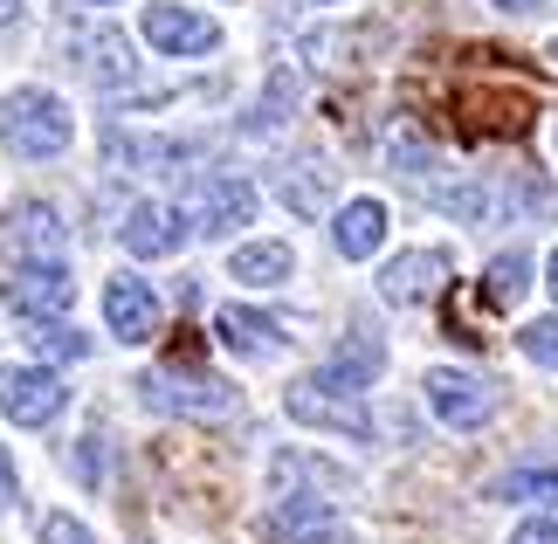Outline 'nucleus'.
Wrapping results in <instances>:
<instances>
[{"instance_id":"33","label":"nucleus","mask_w":558,"mask_h":544,"mask_svg":"<svg viewBox=\"0 0 558 544\" xmlns=\"http://www.w3.org/2000/svg\"><path fill=\"white\" fill-rule=\"evenodd\" d=\"M21 14V0H0V28H8V21Z\"/></svg>"},{"instance_id":"19","label":"nucleus","mask_w":558,"mask_h":544,"mask_svg":"<svg viewBox=\"0 0 558 544\" xmlns=\"http://www.w3.org/2000/svg\"><path fill=\"white\" fill-rule=\"evenodd\" d=\"M290 269H296L290 242H255V249H234V263H228V276H234V282H283Z\"/></svg>"},{"instance_id":"2","label":"nucleus","mask_w":558,"mask_h":544,"mask_svg":"<svg viewBox=\"0 0 558 544\" xmlns=\"http://www.w3.org/2000/svg\"><path fill=\"white\" fill-rule=\"evenodd\" d=\"M290 421L325 427V434H345V442H373V413H366V400L345 394V386H325L317 373L290 386Z\"/></svg>"},{"instance_id":"18","label":"nucleus","mask_w":558,"mask_h":544,"mask_svg":"<svg viewBox=\"0 0 558 544\" xmlns=\"http://www.w3.org/2000/svg\"><path fill=\"white\" fill-rule=\"evenodd\" d=\"M296 483L345 489L352 475H345V469H325V462H311V455H296V448H276V455H269V489H276V496H296Z\"/></svg>"},{"instance_id":"14","label":"nucleus","mask_w":558,"mask_h":544,"mask_svg":"<svg viewBox=\"0 0 558 544\" xmlns=\"http://www.w3.org/2000/svg\"><path fill=\"white\" fill-rule=\"evenodd\" d=\"M379 373H386V344L366 338V331H352L325 365H317V379H325V386H345V394H366Z\"/></svg>"},{"instance_id":"3","label":"nucleus","mask_w":558,"mask_h":544,"mask_svg":"<svg viewBox=\"0 0 558 544\" xmlns=\"http://www.w3.org/2000/svg\"><path fill=\"white\" fill-rule=\"evenodd\" d=\"M138 394H145V407L186 413V421H228V413H234V386L214 379V373L207 379L201 373H145Z\"/></svg>"},{"instance_id":"5","label":"nucleus","mask_w":558,"mask_h":544,"mask_svg":"<svg viewBox=\"0 0 558 544\" xmlns=\"http://www.w3.org/2000/svg\"><path fill=\"white\" fill-rule=\"evenodd\" d=\"M62 407H70V386L56 373H41V365H0V413L14 427H49V421H62Z\"/></svg>"},{"instance_id":"7","label":"nucleus","mask_w":558,"mask_h":544,"mask_svg":"<svg viewBox=\"0 0 558 544\" xmlns=\"http://www.w3.org/2000/svg\"><path fill=\"white\" fill-rule=\"evenodd\" d=\"M56 249H62V214L49 201H21L8 221H0V255L8 263H56Z\"/></svg>"},{"instance_id":"28","label":"nucleus","mask_w":558,"mask_h":544,"mask_svg":"<svg viewBox=\"0 0 558 544\" xmlns=\"http://www.w3.org/2000/svg\"><path fill=\"white\" fill-rule=\"evenodd\" d=\"M70 469L83 475V483H104V434H83L76 455H70Z\"/></svg>"},{"instance_id":"1","label":"nucleus","mask_w":558,"mask_h":544,"mask_svg":"<svg viewBox=\"0 0 558 544\" xmlns=\"http://www.w3.org/2000/svg\"><path fill=\"white\" fill-rule=\"evenodd\" d=\"M70 138H76V118H70V104L56 90L28 83V90L0 97V145H8L14 159H62Z\"/></svg>"},{"instance_id":"30","label":"nucleus","mask_w":558,"mask_h":544,"mask_svg":"<svg viewBox=\"0 0 558 544\" xmlns=\"http://www.w3.org/2000/svg\"><path fill=\"white\" fill-rule=\"evenodd\" d=\"M14 504V462H8V448H0V510Z\"/></svg>"},{"instance_id":"34","label":"nucleus","mask_w":558,"mask_h":544,"mask_svg":"<svg viewBox=\"0 0 558 544\" xmlns=\"http://www.w3.org/2000/svg\"><path fill=\"white\" fill-rule=\"evenodd\" d=\"M551 62H558V41H551Z\"/></svg>"},{"instance_id":"8","label":"nucleus","mask_w":558,"mask_h":544,"mask_svg":"<svg viewBox=\"0 0 558 544\" xmlns=\"http://www.w3.org/2000/svg\"><path fill=\"white\" fill-rule=\"evenodd\" d=\"M269 537L276 544H352V524L325 510L317 496H276L269 504Z\"/></svg>"},{"instance_id":"20","label":"nucleus","mask_w":558,"mask_h":544,"mask_svg":"<svg viewBox=\"0 0 558 544\" xmlns=\"http://www.w3.org/2000/svg\"><path fill=\"white\" fill-rule=\"evenodd\" d=\"M104 152L111 159H124V166H180V159H193V145L186 138H104Z\"/></svg>"},{"instance_id":"27","label":"nucleus","mask_w":558,"mask_h":544,"mask_svg":"<svg viewBox=\"0 0 558 544\" xmlns=\"http://www.w3.org/2000/svg\"><path fill=\"white\" fill-rule=\"evenodd\" d=\"M524 352L538 359V365H551V373H558V317H538V324H524Z\"/></svg>"},{"instance_id":"10","label":"nucleus","mask_w":558,"mask_h":544,"mask_svg":"<svg viewBox=\"0 0 558 544\" xmlns=\"http://www.w3.org/2000/svg\"><path fill=\"white\" fill-rule=\"evenodd\" d=\"M8 303L28 324H56L76 303V282H70V269H62V263H28V269L8 282Z\"/></svg>"},{"instance_id":"31","label":"nucleus","mask_w":558,"mask_h":544,"mask_svg":"<svg viewBox=\"0 0 558 544\" xmlns=\"http://www.w3.org/2000/svg\"><path fill=\"white\" fill-rule=\"evenodd\" d=\"M497 8H510V14H538L545 0H497Z\"/></svg>"},{"instance_id":"25","label":"nucleus","mask_w":558,"mask_h":544,"mask_svg":"<svg viewBox=\"0 0 558 544\" xmlns=\"http://www.w3.org/2000/svg\"><path fill=\"white\" fill-rule=\"evenodd\" d=\"M283 201L296 214H317V207L331 201V172H290V180H283Z\"/></svg>"},{"instance_id":"15","label":"nucleus","mask_w":558,"mask_h":544,"mask_svg":"<svg viewBox=\"0 0 558 544\" xmlns=\"http://www.w3.org/2000/svg\"><path fill=\"white\" fill-rule=\"evenodd\" d=\"M379 242H386V207L373 201V193H366V201H345V207H338V221H331V249L345 255V263H366Z\"/></svg>"},{"instance_id":"11","label":"nucleus","mask_w":558,"mask_h":544,"mask_svg":"<svg viewBox=\"0 0 558 544\" xmlns=\"http://www.w3.org/2000/svg\"><path fill=\"white\" fill-rule=\"evenodd\" d=\"M145 41H153L159 56H207V49H221V28H214L207 14L173 8V0H153V8H145Z\"/></svg>"},{"instance_id":"13","label":"nucleus","mask_w":558,"mask_h":544,"mask_svg":"<svg viewBox=\"0 0 558 544\" xmlns=\"http://www.w3.org/2000/svg\"><path fill=\"white\" fill-rule=\"evenodd\" d=\"M448 282V249H414V255H393L379 269V297L386 303H421Z\"/></svg>"},{"instance_id":"24","label":"nucleus","mask_w":558,"mask_h":544,"mask_svg":"<svg viewBox=\"0 0 558 544\" xmlns=\"http://www.w3.org/2000/svg\"><path fill=\"white\" fill-rule=\"evenodd\" d=\"M28 344H35V352H49V359H83V352H90V338H83V331H70V324H28Z\"/></svg>"},{"instance_id":"6","label":"nucleus","mask_w":558,"mask_h":544,"mask_svg":"<svg viewBox=\"0 0 558 544\" xmlns=\"http://www.w3.org/2000/svg\"><path fill=\"white\" fill-rule=\"evenodd\" d=\"M186 234H193L186 207H173V201H138L132 214H124L118 242L132 249V255H145V263H166V255H180V249H186Z\"/></svg>"},{"instance_id":"17","label":"nucleus","mask_w":558,"mask_h":544,"mask_svg":"<svg viewBox=\"0 0 558 544\" xmlns=\"http://www.w3.org/2000/svg\"><path fill=\"white\" fill-rule=\"evenodd\" d=\"M214 338H221L228 344V352H276V338H283V331H276V324L269 317H255V311H242V303H228V311H214Z\"/></svg>"},{"instance_id":"26","label":"nucleus","mask_w":558,"mask_h":544,"mask_svg":"<svg viewBox=\"0 0 558 544\" xmlns=\"http://www.w3.org/2000/svg\"><path fill=\"white\" fill-rule=\"evenodd\" d=\"M35 537H41V544H97V537L83 531V524H76L70 510H41V524H35Z\"/></svg>"},{"instance_id":"9","label":"nucleus","mask_w":558,"mask_h":544,"mask_svg":"<svg viewBox=\"0 0 558 544\" xmlns=\"http://www.w3.org/2000/svg\"><path fill=\"white\" fill-rule=\"evenodd\" d=\"M421 394H427V407H435L448 427H483L489 413H497L489 386H483L476 373H456V365H435V373L421 379Z\"/></svg>"},{"instance_id":"35","label":"nucleus","mask_w":558,"mask_h":544,"mask_svg":"<svg viewBox=\"0 0 558 544\" xmlns=\"http://www.w3.org/2000/svg\"><path fill=\"white\" fill-rule=\"evenodd\" d=\"M97 8H111V0H97Z\"/></svg>"},{"instance_id":"32","label":"nucleus","mask_w":558,"mask_h":544,"mask_svg":"<svg viewBox=\"0 0 558 544\" xmlns=\"http://www.w3.org/2000/svg\"><path fill=\"white\" fill-rule=\"evenodd\" d=\"M545 290L558 297V249H551V269H545Z\"/></svg>"},{"instance_id":"23","label":"nucleus","mask_w":558,"mask_h":544,"mask_svg":"<svg viewBox=\"0 0 558 544\" xmlns=\"http://www.w3.org/2000/svg\"><path fill=\"white\" fill-rule=\"evenodd\" d=\"M524 276H531V263H524V255H497V263L483 269V297L497 303V311H510V303L524 297Z\"/></svg>"},{"instance_id":"22","label":"nucleus","mask_w":558,"mask_h":544,"mask_svg":"<svg viewBox=\"0 0 558 544\" xmlns=\"http://www.w3.org/2000/svg\"><path fill=\"white\" fill-rule=\"evenodd\" d=\"M290 111H296V76H290V70H276V76H269V97L255 104V118H248V132H255V138L283 132V118H290Z\"/></svg>"},{"instance_id":"29","label":"nucleus","mask_w":558,"mask_h":544,"mask_svg":"<svg viewBox=\"0 0 558 544\" xmlns=\"http://www.w3.org/2000/svg\"><path fill=\"white\" fill-rule=\"evenodd\" d=\"M510 544H558V524L551 517H524V524L510 531Z\"/></svg>"},{"instance_id":"4","label":"nucleus","mask_w":558,"mask_h":544,"mask_svg":"<svg viewBox=\"0 0 558 544\" xmlns=\"http://www.w3.org/2000/svg\"><path fill=\"white\" fill-rule=\"evenodd\" d=\"M186 221L193 234H234L255 221V186L242 180V172H207V180H193V201H186Z\"/></svg>"},{"instance_id":"21","label":"nucleus","mask_w":558,"mask_h":544,"mask_svg":"<svg viewBox=\"0 0 558 544\" xmlns=\"http://www.w3.org/2000/svg\"><path fill=\"white\" fill-rule=\"evenodd\" d=\"M504 504H538V510H558V469H518L497 483Z\"/></svg>"},{"instance_id":"12","label":"nucleus","mask_w":558,"mask_h":544,"mask_svg":"<svg viewBox=\"0 0 558 544\" xmlns=\"http://www.w3.org/2000/svg\"><path fill=\"white\" fill-rule=\"evenodd\" d=\"M104 324H111V338L145 344V338L159 331V297H153V282L111 276V282H104Z\"/></svg>"},{"instance_id":"16","label":"nucleus","mask_w":558,"mask_h":544,"mask_svg":"<svg viewBox=\"0 0 558 544\" xmlns=\"http://www.w3.org/2000/svg\"><path fill=\"white\" fill-rule=\"evenodd\" d=\"M83 76H90L97 90H132V83H138L132 41H124L118 28H97L90 41H83Z\"/></svg>"}]
</instances>
